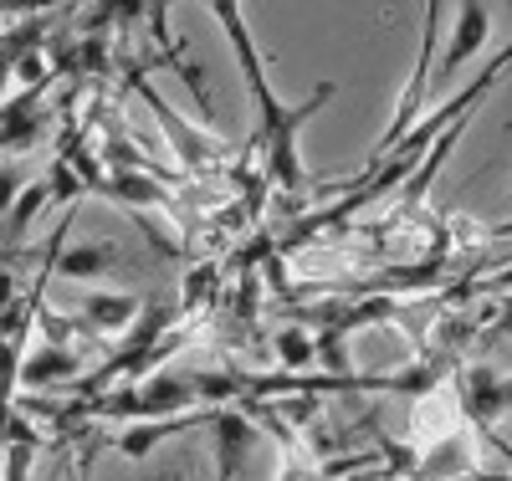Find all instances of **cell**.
I'll use <instances>...</instances> for the list:
<instances>
[{
    "mask_svg": "<svg viewBox=\"0 0 512 481\" xmlns=\"http://www.w3.org/2000/svg\"><path fill=\"white\" fill-rule=\"evenodd\" d=\"M210 11H216V21H221V31H226V47L236 52V67H241V82H246V93H251V103H256V144H262L272 128L287 118V103L272 93V77H267V62H262V52H256V36H251V26H246V16H241V0H210Z\"/></svg>",
    "mask_w": 512,
    "mask_h": 481,
    "instance_id": "cell-1",
    "label": "cell"
},
{
    "mask_svg": "<svg viewBox=\"0 0 512 481\" xmlns=\"http://www.w3.org/2000/svg\"><path fill=\"white\" fill-rule=\"evenodd\" d=\"M333 93H338L333 82H318L313 93L297 103V108H287V118L262 139V164H267V180H272L277 190L297 195V190H308V185H313V174L303 169V154H297V144H303V123H308Z\"/></svg>",
    "mask_w": 512,
    "mask_h": 481,
    "instance_id": "cell-2",
    "label": "cell"
},
{
    "mask_svg": "<svg viewBox=\"0 0 512 481\" xmlns=\"http://www.w3.org/2000/svg\"><path fill=\"white\" fill-rule=\"evenodd\" d=\"M441 11H446V0H425V21H420V57H415V72H410V82H405V93H400V108H395V118H390V128L379 134V144H374V154H369V164L374 159H384L390 154L410 128L420 123V108H425V98H431V67H436V31H441Z\"/></svg>",
    "mask_w": 512,
    "mask_h": 481,
    "instance_id": "cell-3",
    "label": "cell"
},
{
    "mask_svg": "<svg viewBox=\"0 0 512 481\" xmlns=\"http://www.w3.org/2000/svg\"><path fill=\"white\" fill-rule=\"evenodd\" d=\"M456 400H461V415L472 420L477 430H487L507 405H512V384H502V374L492 364H472L456 384Z\"/></svg>",
    "mask_w": 512,
    "mask_h": 481,
    "instance_id": "cell-4",
    "label": "cell"
},
{
    "mask_svg": "<svg viewBox=\"0 0 512 481\" xmlns=\"http://www.w3.org/2000/svg\"><path fill=\"white\" fill-rule=\"evenodd\" d=\"M487 31H492L487 0H461L456 26H451V36H446V52H441V62H436V82H451V77L461 72V62H472L477 47L487 41Z\"/></svg>",
    "mask_w": 512,
    "mask_h": 481,
    "instance_id": "cell-5",
    "label": "cell"
},
{
    "mask_svg": "<svg viewBox=\"0 0 512 481\" xmlns=\"http://www.w3.org/2000/svg\"><path fill=\"white\" fill-rule=\"evenodd\" d=\"M128 77H134V87H139V98L154 108V118L164 123V134H169V144H175V154H180V164H190V169H200V164H210V159H216L221 154V144L216 139H210V134H195V128H185L175 113H169V103L154 93V87L144 82V67H134V72H128Z\"/></svg>",
    "mask_w": 512,
    "mask_h": 481,
    "instance_id": "cell-6",
    "label": "cell"
},
{
    "mask_svg": "<svg viewBox=\"0 0 512 481\" xmlns=\"http://www.w3.org/2000/svg\"><path fill=\"white\" fill-rule=\"evenodd\" d=\"M210 430H216V476H221V481L241 476V471H246V456H251V446H256V425H251L241 410L216 405V415H210Z\"/></svg>",
    "mask_w": 512,
    "mask_h": 481,
    "instance_id": "cell-7",
    "label": "cell"
},
{
    "mask_svg": "<svg viewBox=\"0 0 512 481\" xmlns=\"http://www.w3.org/2000/svg\"><path fill=\"white\" fill-rule=\"evenodd\" d=\"M82 374V354L72 343H41L36 354H26L21 364H16V384L21 389H47V384H67V379H77Z\"/></svg>",
    "mask_w": 512,
    "mask_h": 481,
    "instance_id": "cell-8",
    "label": "cell"
},
{
    "mask_svg": "<svg viewBox=\"0 0 512 481\" xmlns=\"http://www.w3.org/2000/svg\"><path fill=\"white\" fill-rule=\"evenodd\" d=\"M41 128H47V108H41V87H21L16 98H6V118H0V139H6V154H26Z\"/></svg>",
    "mask_w": 512,
    "mask_h": 481,
    "instance_id": "cell-9",
    "label": "cell"
},
{
    "mask_svg": "<svg viewBox=\"0 0 512 481\" xmlns=\"http://www.w3.org/2000/svg\"><path fill=\"white\" fill-rule=\"evenodd\" d=\"M139 313H144V302L134 297V292H88L77 302V318H82V328H93V333H123V328H134L139 323Z\"/></svg>",
    "mask_w": 512,
    "mask_h": 481,
    "instance_id": "cell-10",
    "label": "cell"
},
{
    "mask_svg": "<svg viewBox=\"0 0 512 481\" xmlns=\"http://www.w3.org/2000/svg\"><path fill=\"white\" fill-rule=\"evenodd\" d=\"M466 123H472V113H466V118H456L451 128H441V134H436V144H431V149L420 154L415 174H410V180H405V205H420V200H425V190H431V180H436V174H441V164H446V159H451V149L461 144V134H466Z\"/></svg>",
    "mask_w": 512,
    "mask_h": 481,
    "instance_id": "cell-11",
    "label": "cell"
},
{
    "mask_svg": "<svg viewBox=\"0 0 512 481\" xmlns=\"http://www.w3.org/2000/svg\"><path fill=\"white\" fill-rule=\"evenodd\" d=\"M47 200H52V185L47 180H36V185L16 190V200H6V256H16L26 246V231H31L36 210L47 205Z\"/></svg>",
    "mask_w": 512,
    "mask_h": 481,
    "instance_id": "cell-12",
    "label": "cell"
},
{
    "mask_svg": "<svg viewBox=\"0 0 512 481\" xmlns=\"http://www.w3.org/2000/svg\"><path fill=\"white\" fill-rule=\"evenodd\" d=\"M113 256H118V246H72V251L57 256L52 272L67 277V282H98L113 267Z\"/></svg>",
    "mask_w": 512,
    "mask_h": 481,
    "instance_id": "cell-13",
    "label": "cell"
},
{
    "mask_svg": "<svg viewBox=\"0 0 512 481\" xmlns=\"http://www.w3.org/2000/svg\"><path fill=\"white\" fill-rule=\"evenodd\" d=\"M103 195H108V200H118V205H159V210H169V195L149 180V174H134V169L108 174Z\"/></svg>",
    "mask_w": 512,
    "mask_h": 481,
    "instance_id": "cell-14",
    "label": "cell"
},
{
    "mask_svg": "<svg viewBox=\"0 0 512 481\" xmlns=\"http://www.w3.org/2000/svg\"><path fill=\"white\" fill-rule=\"evenodd\" d=\"M62 154L77 164V174H82V180H88V195H103V185H108V169H103V159H98L88 144H82V134H77L72 123L62 128Z\"/></svg>",
    "mask_w": 512,
    "mask_h": 481,
    "instance_id": "cell-15",
    "label": "cell"
},
{
    "mask_svg": "<svg viewBox=\"0 0 512 481\" xmlns=\"http://www.w3.org/2000/svg\"><path fill=\"white\" fill-rule=\"evenodd\" d=\"M277 364H282V369H308V364H318V333H308V328H282V333H277Z\"/></svg>",
    "mask_w": 512,
    "mask_h": 481,
    "instance_id": "cell-16",
    "label": "cell"
},
{
    "mask_svg": "<svg viewBox=\"0 0 512 481\" xmlns=\"http://www.w3.org/2000/svg\"><path fill=\"white\" fill-rule=\"evenodd\" d=\"M318 364L328 374H354V364H349V328H338V323L318 328Z\"/></svg>",
    "mask_w": 512,
    "mask_h": 481,
    "instance_id": "cell-17",
    "label": "cell"
},
{
    "mask_svg": "<svg viewBox=\"0 0 512 481\" xmlns=\"http://www.w3.org/2000/svg\"><path fill=\"white\" fill-rule=\"evenodd\" d=\"M441 277H446V261L431 256V261H420V267H415V261H410V267H390L374 287H436Z\"/></svg>",
    "mask_w": 512,
    "mask_h": 481,
    "instance_id": "cell-18",
    "label": "cell"
},
{
    "mask_svg": "<svg viewBox=\"0 0 512 481\" xmlns=\"http://www.w3.org/2000/svg\"><path fill=\"white\" fill-rule=\"evenodd\" d=\"M47 185H52V205H72L82 190H88V180L77 174V164H72L67 154H57V159H52V169H47Z\"/></svg>",
    "mask_w": 512,
    "mask_h": 481,
    "instance_id": "cell-19",
    "label": "cell"
},
{
    "mask_svg": "<svg viewBox=\"0 0 512 481\" xmlns=\"http://www.w3.org/2000/svg\"><path fill=\"white\" fill-rule=\"evenodd\" d=\"M6 67H11L16 87H47V82H52V72H57V62H47L41 52H21V57H11Z\"/></svg>",
    "mask_w": 512,
    "mask_h": 481,
    "instance_id": "cell-20",
    "label": "cell"
},
{
    "mask_svg": "<svg viewBox=\"0 0 512 481\" xmlns=\"http://www.w3.org/2000/svg\"><path fill=\"white\" fill-rule=\"evenodd\" d=\"M210 282H216V261H205V267H195L190 277H185V292H180V313H195L200 302H205V292H210Z\"/></svg>",
    "mask_w": 512,
    "mask_h": 481,
    "instance_id": "cell-21",
    "label": "cell"
},
{
    "mask_svg": "<svg viewBox=\"0 0 512 481\" xmlns=\"http://www.w3.org/2000/svg\"><path fill=\"white\" fill-rule=\"evenodd\" d=\"M41 36H47V21H26V26H16V31H6V62L11 57H21V52H36L41 47Z\"/></svg>",
    "mask_w": 512,
    "mask_h": 481,
    "instance_id": "cell-22",
    "label": "cell"
},
{
    "mask_svg": "<svg viewBox=\"0 0 512 481\" xmlns=\"http://www.w3.org/2000/svg\"><path fill=\"white\" fill-rule=\"evenodd\" d=\"M31 456H36L31 441H6V481H21L31 471Z\"/></svg>",
    "mask_w": 512,
    "mask_h": 481,
    "instance_id": "cell-23",
    "label": "cell"
},
{
    "mask_svg": "<svg viewBox=\"0 0 512 481\" xmlns=\"http://www.w3.org/2000/svg\"><path fill=\"white\" fill-rule=\"evenodd\" d=\"M41 333H47L52 343H77V328L67 318H57V313H41Z\"/></svg>",
    "mask_w": 512,
    "mask_h": 481,
    "instance_id": "cell-24",
    "label": "cell"
},
{
    "mask_svg": "<svg viewBox=\"0 0 512 481\" xmlns=\"http://www.w3.org/2000/svg\"><path fill=\"white\" fill-rule=\"evenodd\" d=\"M466 292H512V267H502V272L482 277L477 287H466Z\"/></svg>",
    "mask_w": 512,
    "mask_h": 481,
    "instance_id": "cell-25",
    "label": "cell"
},
{
    "mask_svg": "<svg viewBox=\"0 0 512 481\" xmlns=\"http://www.w3.org/2000/svg\"><path fill=\"white\" fill-rule=\"evenodd\" d=\"M62 6V0H6V16H31V11H47Z\"/></svg>",
    "mask_w": 512,
    "mask_h": 481,
    "instance_id": "cell-26",
    "label": "cell"
}]
</instances>
